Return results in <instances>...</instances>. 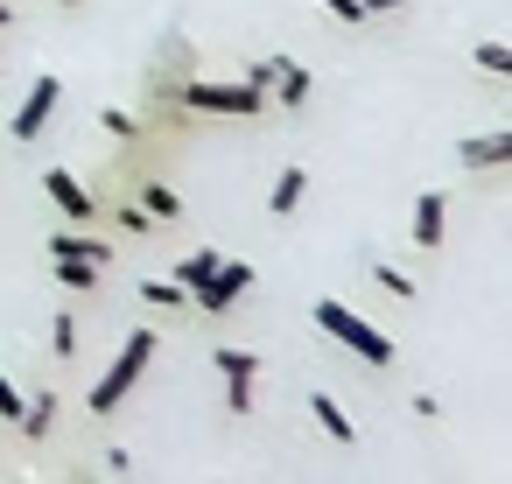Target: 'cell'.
Segmentation results:
<instances>
[{"mask_svg": "<svg viewBox=\"0 0 512 484\" xmlns=\"http://www.w3.org/2000/svg\"><path fill=\"white\" fill-rule=\"evenodd\" d=\"M316 330H323V337H337L351 358H365V365H379V372L400 358V351H393V337H386L379 323H365L358 309H344L337 295H323V302H316Z\"/></svg>", "mask_w": 512, "mask_h": 484, "instance_id": "6da1fadb", "label": "cell"}, {"mask_svg": "<svg viewBox=\"0 0 512 484\" xmlns=\"http://www.w3.org/2000/svg\"><path fill=\"white\" fill-rule=\"evenodd\" d=\"M155 344H162L155 330H134V337L120 344V358H113V365L99 372V386H92V400H85V407H92L99 421H106V414H120V400H127V393H134V379L148 372V358H155Z\"/></svg>", "mask_w": 512, "mask_h": 484, "instance_id": "7a4b0ae2", "label": "cell"}, {"mask_svg": "<svg viewBox=\"0 0 512 484\" xmlns=\"http://www.w3.org/2000/svg\"><path fill=\"white\" fill-rule=\"evenodd\" d=\"M183 106L190 113H232V120H260L267 113V92L260 85H211V78H197V85H183Z\"/></svg>", "mask_w": 512, "mask_h": 484, "instance_id": "3957f363", "label": "cell"}, {"mask_svg": "<svg viewBox=\"0 0 512 484\" xmlns=\"http://www.w3.org/2000/svg\"><path fill=\"white\" fill-rule=\"evenodd\" d=\"M246 288H253V260H218V267H211V274H204V281L190 288V302L218 316V309H232V302H239Z\"/></svg>", "mask_w": 512, "mask_h": 484, "instance_id": "277c9868", "label": "cell"}, {"mask_svg": "<svg viewBox=\"0 0 512 484\" xmlns=\"http://www.w3.org/2000/svg\"><path fill=\"white\" fill-rule=\"evenodd\" d=\"M211 365L225 372V400L232 414H253V379H260V351H239V344H218Z\"/></svg>", "mask_w": 512, "mask_h": 484, "instance_id": "5b68a950", "label": "cell"}, {"mask_svg": "<svg viewBox=\"0 0 512 484\" xmlns=\"http://www.w3.org/2000/svg\"><path fill=\"white\" fill-rule=\"evenodd\" d=\"M57 99H64V78H36V85L22 92V113H15V141H36V134L50 127Z\"/></svg>", "mask_w": 512, "mask_h": 484, "instance_id": "8992f818", "label": "cell"}, {"mask_svg": "<svg viewBox=\"0 0 512 484\" xmlns=\"http://www.w3.org/2000/svg\"><path fill=\"white\" fill-rule=\"evenodd\" d=\"M442 232H449V197H442V190H428V197L414 204V246H421V253H435V246H442Z\"/></svg>", "mask_w": 512, "mask_h": 484, "instance_id": "52a82bcc", "label": "cell"}, {"mask_svg": "<svg viewBox=\"0 0 512 484\" xmlns=\"http://www.w3.org/2000/svg\"><path fill=\"white\" fill-rule=\"evenodd\" d=\"M43 190H50V204H57L64 218H92V190H85L71 169H50V176H43Z\"/></svg>", "mask_w": 512, "mask_h": 484, "instance_id": "ba28073f", "label": "cell"}, {"mask_svg": "<svg viewBox=\"0 0 512 484\" xmlns=\"http://www.w3.org/2000/svg\"><path fill=\"white\" fill-rule=\"evenodd\" d=\"M50 260H92V267H106L113 246L92 239V232H50Z\"/></svg>", "mask_w": 512, "mask_h": 484, "instance_id": "9c48e42d", "label": "cell"}, {"mask_svg": "<svg viewBox=\"0 0 512 484\" xmlns=\"http://www.w3.org/2000/svg\"><path fill=\"white\" fill-rule=\"evenodd\" d=\"M505 155H512V134H477V141H463V148H456V162H463V169H498Z\"/></svg>", "mask_w": 512, "mask_h": 484, "instance_id": "30bf717a", "label": "cell"}, {"mask_svg": "<svg viewBox=\"0 0 512 484\" xmlns=\"http://www.w3.org/2000/svg\"><path fill=\"white\" fill-rule=\"evenodd\" d=\"M309 414H316V428H323L330 442H344V449L358 442V428H351V414H344V407H337L330 393H309Z\"/></svg>", "mask_w": 512, "mask_h": 484, "instance_id": "8fae6325", "label": "cell"}, {"mask_svg": "<svg viewBox=\"0 0 512 484\" xmlns=\"http://www.w3.org/2000/svg\"><path fill=\"white\" fill-rule=\"evenodd\" d=\"M15 428H22L29 442H43V435L57 428V393H29V400H22V421H15Z\"/></svg>", "mask_w": 512, "mask_h": 484, "instance_id": "7c38bea8", "label": "cell"}, {"mask_svg": "<svg viewBox=\"0 0 512 484\" xmlns=\"http://www.w3.org/2000/svg\"><path fill=\"white\" fill-rule=\"evenodd\" d=\"M302 190H309V176H302V169H281V176H274V190H267V211H274V218H288V211L302 204Z\"/></svg>", "mask_w": 512, "mask_h": 484, "instance_id": "4fadbf2b", "label": "cell"}, {"mask_svg": "<svg viewBox=\"0 0 512 484\" xmlns=\"http://www.w3.org/2000/svg\"><path fill=\"white\" fill-rule=\"evenodd\" d=\"M267 92H274V99H281V106H302V99H309V71H302V64H281V71H274V85H267Z\"/></svg>", "mask_w": 512, "mask_h": 484, "instance_id": "5bb4252c", "label": "cell"}, {"mask_svg": "<svg viewBox=\"0 0 512 484\" xmlns=\"http://www.w3.org/2000/svg\"><path fill=\"white\" fill-rule=\"evenodd\" d=\"M141 211H148V218H183V197H176L169 183H148V190H141Z\"/></svg>", "mask_w": 512, "mask_h": 484, "instance_id": "9a60e30c", "label": "cell"}, {"mask_svg": "<svg viewBox=\"0 0 512 484\" xmlns=\"http://www.w3.org/2000/svg\"><path fill=\"white\" fill-rule=\"evenodd\" d=\"M141 302H155V309H183L190 288H183V281H141Z\"/></svg>", "mask_w": 512, "mask_h": 484, "instance_id": "2e32d148", "label": "cell"}, {"mask_svg": "<svg viewBox=\"0 0 512 484\" xmlns=\"http://www.w3.org/2000/svg\"><path fill=\"white\" fill-rule=\"evenodd\" d=\"M477 71L484 78H512V50L505 43H477Z\"/></svg>", "mask_w": 512, "mask_h": 484, "instance_id": "e0dca14e", "label": "cell"}, {"mask_svg": "<svg viewBox=\"0 0 512 484\" xmlns=\"http://www.w3.org/2000/svg\"><path fill=\"white\" fill-rule=\"evenodd\" d=\"M218 260H225V253H211V246H204V253H190V260L176 267V281H183V288H197V281H204V274H211Z\"/></svg>", "mask_w": 512, "mask_h": 484, "instance_id": "ac0fdd59", "label": "cell"}, {"mask_svg": "<svg viewBox=\"0 0 512 484\" xmlns=\"http://www.w3.org/2000/svg\"><path fill=\"white\" fill-rule=\"evenodd\" d=\"M57 274H64V288H92V281H99L92 260H57Z\"/></svg>", "mask_w": 512, "mask_h": 484, "instance_id": "d6986e66", "label": "cell"}, {"mask_svg": "<svg viewBox=\"0 0 512 484\" xmlns=\"http://www.w3.org/2000/svg\"><path fill=\"white\" fill-rule=\"evenodd\" d=\"M372 281H379V288H386V295H400V302H407V295H414V281H407V274H400V267H386V260H379V267H372Z\"/></svg>", "mask_w": 512, "mask_h": 484, "instance_id": "ffe728a7", "label": "cell"}, {"mask_svg": "<svg viewBox=\"0 0 512 484\" xmlns=\"http://www.w3.org/2000/svg\"><path fill=\"white\" fill-rule=\"evenodd\" d=\"M22 400H29V393H22L8 372H0V421H22Z\"/></svg>", "mask_w": 512, "mask_h": 484, "instance_id": "44dd1931", "label": "cell"}, {"mask_svg": "<svg viewBox=\"0 0 512 484\" xmlns=\"http://www.w3.org/2000/svg\"><path fill=\"white\" fill-rule=\"evenodd\" d=\"M50 351H57V358H71V351H78V323H71V316H57V330H50Z\"/></svg>", "mask_w": 512, "mask_h": 484, "instance_id": "7402d4cb", "label": "cell"}, {"mask_svg": "<svg viewBox=\"0 0 512 484\" xmlns=\"http://www.w3.org/2000/svg\"><path fill=\"white\" fill-rule=\"evenodd\" d=\"M281 64H288V57H260V64H246V85H260V92H267V85H274V71H281Z\"/></svg>", "mask_w": 512, "mask_h": 484, "instance_id": "603a6c76", "label": "cell"}, {"mask_svg": "<svg viewBox=\"0 0 512 484\" xmlns=\"http://www.w3.org/2000/svg\"><path fill=\"white\" fill-rule=\"evenodd\" d=\"M99 127H106V134H113V141H134V120H127V113H120V106H106V113H99Z\"/></svg>", "mask_w": 512, "mask_h": 484, "instance_id": "cb8c5ba5", "label": "cell"}, {"mask_svg": "<svg viewBox=\"0 0 512 484\" xmlns=\"http://www.w3.org/2000/svg\"><path fill=\"white\" fill-rule=\"evenodd\" d=\"M148 225H155V218H148L141 204H120V232H148Z\"/></svg>", "mask_w": 512, "mask_h": 484, "instance_id": "d4e9b609", "label": "cell"}, {"mask_svg": "<svg viewBox=\"0 0 512 484\" xmlns=\"http://www.w3.org/2000/svg\"><path fill=\"white\" fill-rule=\"evenodd\" d=\"M323 8H330L337 22H365V0H323Z\"/></svg>", "mask_w": 512, "mask_h": 484, "instance_id": "484cf974", "label": "cell"}, {"mask_svg": "<svg viewBox=\"0 0 512 484\" xmlns=\"http://www.w3.org/2000/svg\"><path fill=\"white\" fill-rule=\"evenodd\" d=\"M400 8H407V0H365V22L372 15H400Z\"/></svg>", "mask_w": 512, "mask_h": 484, "instance_id": "4316f807", "label": "cell"}, {"mask_svg": "<svg viewBox=\"0 0 512 484\" xmlns=\"http://www.w3.org/2000/svg\"><path fill=\"white\" fill-rule=\"evenodd\" d=\"M8 22H15V8H8V0H0V29H8Z\"/></svg>", "mask_w": 512, "mask_h": 484, "instance_id": "83f0119b", "label": "cell"}, {"mask_svg": "<svg viewBox=\"0 0 512 484\" xmlns=\"http://www.w3.org/2000/svg\"><path fill=\"white\" fill-rule=\"evenodd\" d=\"M64 8H78V0H64Z\"/></svg>", "mask_w": 512, "mask_h": 484, "instance_id": "f1b7e54d", "label": "cell"}, {"mask_svg": "<svg viewBox=\"0 0 512 484\" xmlns=\"http://www.w3.org/2000/svg\"><path fill=\"white\" fill-rule=\"evenodd\" d=\"M0 71H8V64H0Z\"/></svg>", "mask_w": 512, "mask_h": 484, "instance_id": "f546056e", "label": "cell"}]
</instances>
